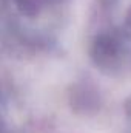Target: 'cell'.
<instances>
[{
  "label": "cell",
  "mask_w": 131,
  "mask_h": 133,
  "mask_svg": "<svg viewBox=\"0 0 131 133\" xmlns=\"http://www.w3.org/2000/svg\"><path fill=\"white\" fill-rule=\"evenodd\" d=\"M125 115H127V127H128V133H131V99L127 102Z\"/></svg>",
  "instance_id": "cell-4"
},
{
  "label": "cell",
  "mask_w": 131,
  "mask_h": 133,
  "mask_svg": "<svg viewBox=\"0 0 131 133\" xmlns=\"http://www.w3.org/2000/svg\"><path fill=\"white\" fill-rule=\"evenodd\" d=\"M90 53L96 65L110 73L122 70L131 61V45L106 28L93 37Z\"/></svg>",
  "instance_id": "cell-2"
},
{
  "label": "cell",
  "mask_w": 131,
  "mask_h": 133,
  "mask_svg": "<svg viewBox=\"0 0 131 133\" xmlns=\"http://www.w3.org/2000/svg\"><path fill=\"white\" fill-rule=\"evenodd\" d=\"M68 9L69 0H0V22L22 45L45 48L63 31Z\"/></svg>",
  "instance_id": "cell-1"
},
{
  "label": "cell",
  "mask_w": 131,
  "mask_h": 133,
  "mask_svg": "<svg viewBox=\"0 0 131 133\" xmlns=\"http://www.w3.org/2000/svg\"><path fill=\"white\" fill-rule=\"evenodd\" d=\"M102 11L106 17V30L116 33L127 43L131 42V0H102Z\"/></svg>",
  "instance_id": "cell-3"
}]
</instances>
